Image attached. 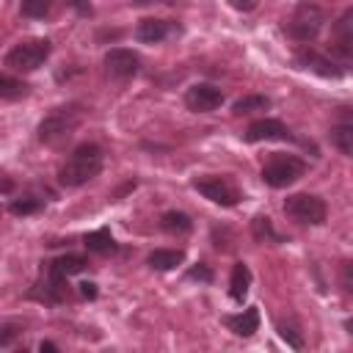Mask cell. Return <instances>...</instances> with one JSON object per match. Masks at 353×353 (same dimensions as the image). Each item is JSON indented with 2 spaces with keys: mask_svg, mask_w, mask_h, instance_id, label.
Segmentation results:
<instances>
[{
  "mask_svg": "<svg viewBox=\"0 0 353 353\" xmlns=\"http://www.w3.org/2000/svg\"><path fill=\"white\" fill-rule=\"evenodd\" d=\"M185 105L193 113H210V110L223 105V91L212 83H193L185 91Z\"/></svg>",
  "mask_w": 353,
  "mask_h": 353,
  "instance_id": "cell-10",
  "label": "cell"
},
{
  "mask_svg": "<svg viewBox=\"0 0 353 353\" xmlns=\"http://www.w3.org/2000/svg\"><path fill=\"white\" fill-rule=\"evenodd\" d=\"M19 336H22V325L19 323H3L0 325V350L3 347H14Z\"/></svg>",
  "mask_w": 353,
  "mask_h": 353,
  "instance_id": "cell-26",
  "label": "cell"
},
{
  "mask_svg": "<svg viewBox=\"0 0 353 353\" xmlns=\"http://www.w3.org/2000/svg\"><path fill=\"white\" fill-rule=\"evenodd\" d=\"M243 138L248 143H262V141H298L287 124H281L279 119H256L248 124V130L243 132Z\"/></svg>",
  "mask_w": 353,
  "mask_h": 353,
  "instance_id": "cell-11",
  "label": "cell"
},
{
  "mask_svg": "<svg viewBox=\"0 0 353 353\" xmlns=\"http://www.w3.org/2000/svg\"><path fill=\"white\" fill-rule=\"evenodd\" d=\"M63 3L72 6L80 17H91V3H88V0H63Z\"/></svg>",
  "mask_w": 353,
  "mask_h": 353,
  "instance_id": "cell-29",
  "label": "cell"
},
{
  "mask_svg": "<svg viewBox=\"0 0 353 353\" xmlns=\"http://www.w3.org/2000/svg\"><path fill=\"white\" fill-rule=\"evenodd\" d=\"M102 163H105V154L97 143H80L74 146V152L66 157V163L61 165L58 171V182L63 188H80L85 182H91L99 171H102Z\"/></svg>",
  "mask_w": 353,
  "mask_h": 353,
  "instance_id": "cell-1",
  "label": "cell"
},
{
  "mask_svg": "<svg viewBox=\"0 0 353 353\" xmlns=\"http://www.w3.org/2000/svg\"><path fill=\"white\" fill-rule=\"evenodd\" d=\"M295 66L309 69V72H314V74H320V77H334V80L347 72V63L336 61L334 55L317 52L314 47H301V50L295 52Z\"/></svg>",
  "mask_w": 353,
  "mask_h": 353,
  "instance_id": "cell-7",
  "label": "cell"
},
{
  "mask_svg": "<svg viewBox=\"0 0 353 353\" xmlns=\"http://www.w3.org/2000/svg\"><path fill=\"white\" fill-rule=\"evenodd\" d=\"M160 229L168 232V234H190L193 232V221L188 212H179V210H168L160 215Z\"/></svg>",
  "mask_w": 353,
  "mask_h": 353,
  "instance_id": "cell-19",
  "label": "cell"
},
{
  "mask_svg": "<svg viewBox=\"0 0 353 353\" xmlns=\"http://www.w3.org/2000/svg\"><path fill=\"white\" fill-rule=\"evenodd\" d=\"M83 245L91 251V254H113L119 245H116V240H113V234H110V229L108 226H102V229H94V232H88L85 237H83Z\"/></svg>",
  "mask_w": 353,
  "mask_h": 353,
  "instance_id": "cell-17",
  "label": "cell"
},
{
  "mask_svg": "<svg viewBox=\"0 0 353 353\" xmlns=\"http://www.w3.org/2000/svg\"><path fill=\"white\" fill-rule=\"evenodd\" d=\"M331 52H334L336 61L350 63V58H353V8H345V14L334 22Z\"/></svg>",
  "mask_w": 353,
  "mask_h": 353,
  "instance_id": "cell-12",
  "label": "cell"
},
{
  "mask_svg": "<svg viewBox=\"0 0 353 353\" xmlns=\"http://www.w3.org/2000/svg\"><path fill=\"white\" fill-rule=\"evenodd\" d=\"M52 3L55 0H19V11L28 19H44L52 11Z\"/></svg>",
  "mask_w": 353,
  "mask_h": 353,
  "instance_id": "cell-25",
  "label": "cell"
},
{
  "mask_svg": "<svg viewBox=\"0 0 353 353\" xmlns=\"http://www.w3.org/2000/svg\"><path fill=\"white\" fill-rule=\"evenodd\" d=\"M185 276H188V279H193V281H204V284H210V281L215 279V273H212V270H210L204 262H196V265H190Z\"/></svg>",
  "mask_w": 353,
  "mask_h": 353,
  "instance_id": "cell-28",
  "label": "cell"
},
{
  "mask_svg": "<svg viewBox=\"0 0 353 353\" xmlns=\"http://www.w3.org/2000/svg\"><path fill=\"white\" fill-rule=\"evenodd\" d=\"M331 143L342 152V154H353V124L350 121H339L331 127Z\"/></svg>",
  "mask_w": 353,
  "mask_h": 353,
  "instance_id": "cell-21",
  "label": "cell"
},
{
  "mask_svg": "<svg viewBox=\"0 0 353 353\" xmlns=\"http://www.w3.org/2000/svg\"><path fill=\"white\" fill-rule=\"evenodd\" d=\"M284 215L303 226H320L328 218V207L314 193H292L284 199Z\"/></svg>",
  "mask_w": 353,
  "mask_h": 353,
  "instance_id": "cell-6",
  "label": "cell"
},
{
  "mask_svg": "<svg viewBox=\"0 0 353 353\" xmlns=\"http://www.w3.org/2000/svg\"><path fill=\"white\" fill-rule=\"evenodd\" d=\"M80 295L88 298V301H94V298H97V284H94V281H83V284H80Z\"/></svg>",
  "mask_w": 353,
  "mask_h": 353,
  "instance_id": "cell-30",
  "label": "cell"
},
{
  "mask_svg": "<svg viewBox=\"0 0 353 353\" xmlns=\"http://www.w3.org/2000/svg\"><path fill=\"white\" fill-rule=\"evenodd\" d=\"M193 188H196L204 199H210L212 204H221V207H234V204L243 199L240 190H237L226 176H215V174L193 179Z\"/></svg>",
  "mask_w": 353,
  "mask_h": 353,
  "instance_id": "cell-8",
  "label": "cell"
},
{
  "mask_svg": "<svg viewBox=\"0 0 353 353\" xmlns=\"http://www.w3.org/2000/svg\"><path fill=\"white\" fill-rule=\"evenodd\" d=\"M265 108H270V97H265V94H248V97H240V99L232 105V113H234V116H245V113L265 110Z\"/></svg>",
  "mask_w": 353,
  "mask_h": 353,
  "instance_id": "cell-22",
  "label": "cell"
},
{
  "mask_svg": "<svg viewBox=\"0 0 353 353\" xmlns=\"http://www.w3.org/2000/svg\"><path fill=\"white\" fill-rule=\"evenodd\" d=\"M342 287H345V292H350V290H353V284H350V262H345V265H342Z\"/></svg>",
  "mask_w": 353,
  "mask_h": 353,
  "instance_id": "cell-31",
  "label": "cell"
},
{
  "mask_svg": "<svg viewBox=\"0 0 353 353\" xmlns=\"http://www.w3.org/2000/svg\"><path fill=\"white\" fill-rule=\"evenodd\" d=\"M229 3H232L237 11H254V6H256L254 0H229Z\"/></svg>",
  "mask_w": 353,
  "mask_h": 353,
  "instance_id": "cell-32",
  "label": "cell"
},
{
  "mask_svg": "<svg viewBox=\"0 0 353 353\" xmlns=\"http://www.w3.org/2000/svg\"><path fill=\"white\" fill-rule=\"evenodd\" d=\"M251 234H254L256 243H284V237L273 229V223H270L268 215H256L251 221Z\"/></svg>",
  "mask_w": 353,
  "mask_h": 353,
  "instance_id": "cell-20",
  "label": "cell"
},
{
  "mask_svg": "<svg viewBox=\"0 0 353 353\" xmlns=\"http://www.w3.org/2000/svg\"><path fill=\"white\" fill-rule=\"evenodd\" d=\"M52 52L50 39H28L6 52V66L14 72H36Z\"/></svg>",
  "mask_w": 353,
  "mask_h": 353,
  "instance_id": "cell-4",
  "label": "cell"
},
{
  "mask_svg": "<svg viewBox=\"0 0 353 353\" xmlns=\"http://www.w3.org/2000/svg\"><path fill=\"white\" fill-rule=\"evenodd\" d=\"M279 336L290 345V347H295V350H301L303 347V336H301V331L295 328V325H287V323H279Z\"/></svg>",
  "mask_w": 353,
  "mask_h": 353,
  "instance_id": "cell-27",
  "label": "cell"
},
{
  "mask_svg": "<svg viewBox=\"0 0 353 353\" xmlns=\"http://www.w3.org/2000/svg\"><path fill=\"white\" fill-rule=\"evenodd\" d=\"M83 116H85V110H83V105H77V102H69V105L55 108L50 116L41 119V124H39V141H41V143H50V146L66 141V138L80 127Z\"/></svg>",
  "mask_w": 353,
  "mask_h": 353,
  "instance_id": "cell-2",
  "label": "cell"
},
{
  "mask_svg": "<svg viewBox=\"0 0 353 353\" xmlns=\"http://www.w3.org/2000/svg\"><path fill=\"white\" fill-rule=\"evenodd\" d=\"M146 262L152 270H174L176 265L185 262V251L182 248H154Z\"/></svg>",
  "mask_w": 353,
  "mask_h": 353,
  "instance_id": "cell-18",
  "label": "cell"
},
{
  "mask_svg": "<svg viewBox=\"0 0 353 353\" xmlns=\"http://www.w3.org/2000/svg\"><path fill=\"white\" fill-rule=\"evenodd\" d=\"M223 323H226V328H229L232 334H237V336H251V334L259 328V312H256V306H248V309H243L240 314H226Z\"/></svg>",
  "mask_w": 353,
  "mask_h": 353,
  "instance_id": "cell-15",
  "label": "cell"
},
{
  "mask_svg": "<svg viewBox=\"0 0 353 353\" xmlns=\"http://www.w3.org/2000/svg\"><path fill=\"white\" fill-rule=\"evenodd\" d=\"M306 160L295 157V154H273L265 165H262V182L270 188H287L292 182H298L306 174Z\"/></svg>",
  "mask_w": 353,
  "mask_h": 353,
  "instance_id": "cell-5",
  "label": "cell"
},
{
  "mask_svg": "<svg viewBox=\"0 0 353 353\" xmlns=\"http://www.w3.org/2000/svg\"><path fill=\"white\" fill-rule=\"evenodd\" d=\"M138 69H141L138 52H132L127 47H110L105 52V72L113 80H130V77L138 74Z\"/></svg>",
  "mask_w": 353,
  "mask_h": 353,
  "instance_id": "cell-9",
  "label": "cell"
},
{
  "mask_svg": "<svg viewBox=\"0 0 353 353\" xmlns=\"http://www.w3.org/2000/svg\"><path fill=\"white\" fill-rule=\"evenodd\" d=\"M44 207V201L41 199H36V196H19V199H11V204H8V212L11 215H33V212H39Z\"/></svg>",
  "mask_w": 353,
  "mask_h": 353,
  "instance_id": "cell-24",
  "label": "cell"
},
{
  "mask_svg": "<svg viewBox=\"0 0 353 353\" xmlns=\"http://www.w3.org/2000/svg\"><path fill=\"white\" fill-rule=\"evenodd\" d=\"M174 30H179L176 22L149 17V19H141V22L135 25V39H138L141 44H160V41L168 39Z\"/></svg>",
  "mask_w": 353,
  "mask_h": 353,
  "instance_id": "cell-13",
  "label": "cell"
},
{
  "mask_svg": "<svg viewBox=\"0 0 353 353\" xmlns=\"http://www.w3.org/2000/svg\"><path fill=\"white\" fill-rule=\"evenodd\" d=\"M85 268H88V259L80 256V254H63V256L50 259V262L41 265V270L50 273V276H55V279H69L74 273H83Z\"/></svg>",
  "mask_w": 353,
  "mask_h": 353,
  "instance_id": "cell-14",
  "label": "cell"
},
{
  "mask_svg": "<svg viewBox=\"0 0 353 353\" xmlns=\"http://www.w3.org/2000/svg\"><path fill=\"white\" fill-rule=\"evenodd\" d=\"M39 350H41V353H44V350H47V353H55V350H58V345H55V342H47V339H44V342L39 345Z\"/></svg>",
  "mask_w": 353,
  "mask_h": 353,
  "instance_id": "cell-33",
  "label": "cell"
},
{
  "mask_svg": "<svg viewBox=\"0 0 353 353\" xmlns=\"http://www.w3.org/2000/svg\"><path fill=\"white\" fill-rule=\"evenodd\" d=\"M323 22H325V11H323L320 6H314V3L303 0V3H298V6H295L292 17L287 19L284 33H287L292 41L306 44V41H314V39L320 36Z\"/></svg>",
  "mask_w": 353,
  "mask_h": 353,
  "instance_id": "cell-3",
  "label": "cell"
},
{
  "mask_svg": "<svg viewBox=\"0 0 353 353\" xmlns=\"http://www.w3.org/2000/svg\"><path fill=\"white\" fill-rule=\"evenodd\" d=\"M30 85L19 77H11V74H0V99H22L28 97Z\"/></svg>",
  "mask_w": 353,
  "mask_h": 353,
  "instance_id": "cell-23",
  "label": "cell"
},
{
  "mask_svg": "<svg viewBox=\"0 0 353 353\" xmlns=\"http://www.w3.org/2000/svg\"><path fill=\"white\" fill-rule=\"evenodd\" d=\"M248 290H251V268L245 262H234L232 265V276H229V295H232V301L243 303Z\"/></svg>",
  "mask_w": 353,
  "mask_h": 353,
  "instance_id": "cell-16",
  "label": "cell"
}]
</instances>
